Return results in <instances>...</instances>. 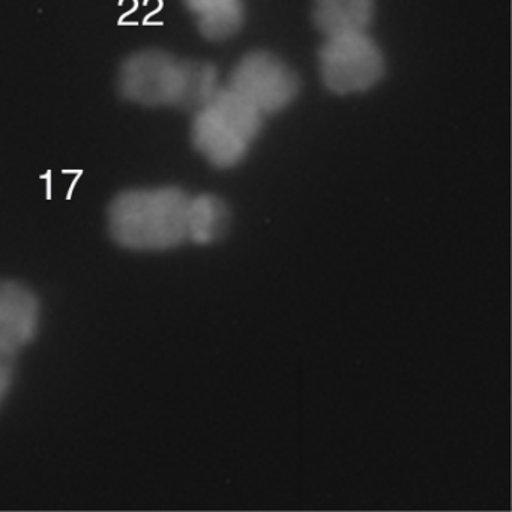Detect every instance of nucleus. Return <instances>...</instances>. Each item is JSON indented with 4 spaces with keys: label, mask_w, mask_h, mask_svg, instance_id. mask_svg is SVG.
<instances>
[{
    "label": "nucleus",
    "mask_w": 512,
    "mask_h": 512,
    "mask_svg": "<svg viewBox=\"0 0 512 512\" xmlns=\"http://www.w3.org/2000/svg\"><path fill=\"white\" fill-rule=\"evenodd\" d=\"M14 371H16V358L0 352V406L10 394L14 382Z\"/></svg>",
    "instance_id": "nucleus-10"
},
{
    "label": "nucleus",
    "mask_w": 512,
    "mask_h": 512,
    "mask_svg": "<svg viewBox=\"0 0 512 512\" xmlns=\"http://www.w3.org/2000/svg\"><path fill=\"white\" fill-rule=\"evenodd\" d=\"M227 88L265 118L287 109L298 97L295 71L272 53L254 52L233 68Z\"/></svg>",
    "instance_id": "nucleus-5"
},
{
    "label": "nucleus",
    "mask_w": 512,
    "mask_h": 512,
    "mask_svg": "<svg viewBox=\"0 0 512 512\" xmlns=\"http://www.w3.org/2000/svg\"><path fill=\"white\" fill-rule=\"evenodd\" d=\"M40 302L23 284L0 281V352L17 358L37 337Z\"/></svg>",
    "instance_id": "nucleus-6"
},
{
    "label": "nucleus",
    "mask_w": 512,
    "mask_h": 512,
    "mask_svg": "<svg viewBox=\"0 0 512 512\" xmlns=\"http://www.w3.org/2000/svg\"><path fill=\"white\" fill-rule=\"evenodd\" d=\"M323 85L338 95L374 88L385 74L382 50L367 32L326 38L319 53Z\"/></svg>",
    "instance_id": "nucleus-4"
},
{
    "label": "nucleus",
    "mask_w": 512,
    "mask_h": 512,
    "mask_svg": "<svg viewBox=\"0 0 512 512\" xmlns=\"http://www.w3.org/2000/svg\"><path fill=\"white\" fill-rule=\"evenodd\" d=\"M190 194L181 188H136L113 199L109 209L112 238L134 251H163L188 241Z\"/></svg>",
    "instance_id": "nucleus-2"
},
{
    "label": "nucleus",
    "mask_w": 512,
    "mask_h": 512,
    "mask_svg": "<svg viewBox=\"0 0 512 512\" xmlns=\"http://www.w3.org/2000/svg\"><path fill=\"white\" fill-rule=\"evenodd\" d=\"M190 13L196 17L203 37L224 41L235 37L244 25L242 0H184Z\"/></svg>",
    "instance_id": "nucleus-8"
},
{
    "label": "nucleus",
    "mask_w": 512,
    "mask_h": 512,
    "mask_svg": "<svg viewBox=\"0 0 512 512\" xmlns=\"http://www.w3.org/2000/svg\"><path fill=\"white\" fill-rule=\"evenodd\" d=\"M122 97L148 107H178L196 112L221 89L217 68L185 61L163 50H142L122 62L118 74Z\"/></svg>",
    "instance_id": "nucleus-1"
},
{
    "label": "nucleus",
    "mask_w": 512,
    "mask_h": 512,
    "mask_svg": "<svg viewBox=\"0 0 512 512\" xmlns=\"http://www.w3.org/2000/svg\"><path fill=\"white\" fill-rule=\"evenodd\" d=\"M193 113L194 148L218 169L238 166L262 130L263 116L227 86Z\"/></svg>",
    "instance_id": "nucleus-3"
},
{
    "label": "nucleus",
    "mask_w": 512,
    "mask_h": 512,
    "mask_svg": "<svg viewBox=\"0 0 512 512\" xmlns=\"http://www.w3.org/2000/svg\"><path fill=\"white\" fill-rule=\"evenodd\" d=\"M229 226V209L212 194L191 196L188 205V241L196 245L214 244Z\"/></svg>",
    "instance_id": "nucleus-9"
},
{
    "label": "nucleus",
    "mask_w": 512,
    "mask_h": 512,
    "mask_svg": "<svg viewBox=\"0 0 512 512\" xmlns=\"http://www.w3.org/2000/svg\"><path fill=\"white\" fill-rule=\"evenodd\" d=\"M374 0H314L313 19L325 38L367 32Z\"/></svg>",
    "instance_id": "nucleus-7"
}]
</instances>
